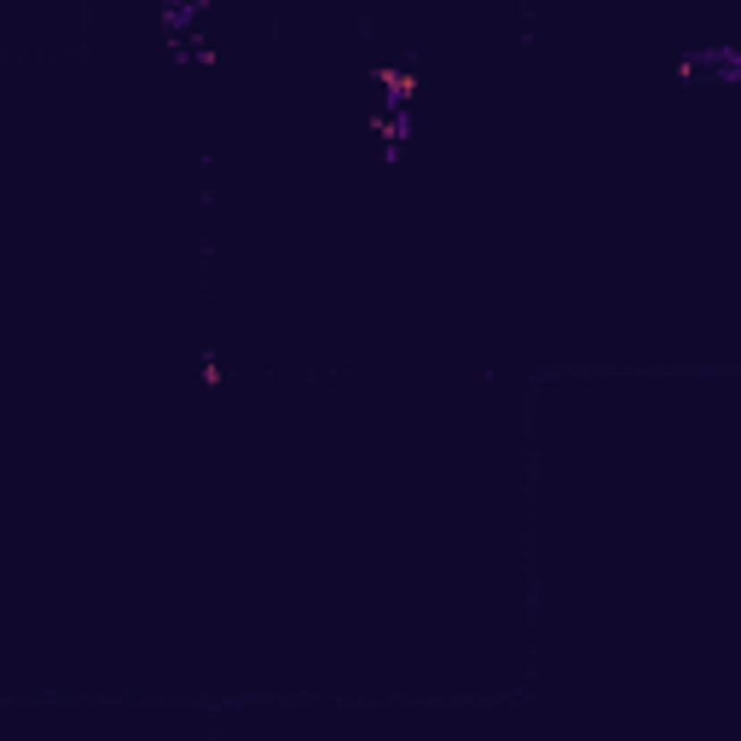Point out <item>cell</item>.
<instances>
[{"instance_id":"1","label":"cell","mask_w":741,"mask_h":741,"mask_svg":"<svg viewBox=\"0 0 741 741\" xmlns=\"http://www.w3.org/2000/svg\"><path fill=\"white\" fill-rule=\"evenodd\" d=\"M376 81H383V88H388V105H406L411 93H417V81H411V76H400V70H383V76H376Z\"/></svg>"}]
</instances>
